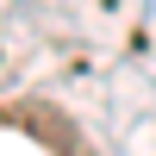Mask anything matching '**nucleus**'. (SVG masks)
Instances as JSON below:
<instances>
[]
</instances>
